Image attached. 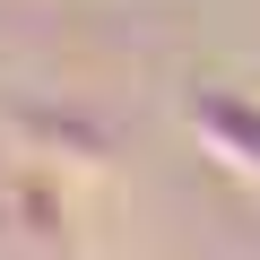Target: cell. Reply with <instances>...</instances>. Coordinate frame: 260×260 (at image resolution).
Returning <instances> with one entry per match:
<instances>
[{"instance_id": "6da1fadb", "label": "cell", "mask_w": 260, "mask_h": 260, "mask_svg": "<svg viewBox=\"0 0 260 260\" xmlns=\"http://www.w3.org/2000/svg\"><path fill=\"white\" fill-rule=\"evenodd\" d=\"M78 191L61 182L52 156H18L0 182V260H78Z\"/></svg>"}, {"instance_id": "3957f363", "label": "cell", "mask_w": 260, "mask_h": 260, "mask_svg": "<svg viewBox=\"0 0 260 260\" xmlns=\"http://www.w3.org/2000/svg\"><path fill=\"white\" fill-rule=\"evenodd\" d=\"M9 165H18V148H9V139H0V182H9Z\"/></svg>"}, {"instance_id": "7a4b0ae2", "label": "cell", "mask_w": 260, "mask_h": 260, "mask_svg": "<svg viewBox=\"0 0 260 260\" xmlns=\"http://www.w3.org/2000/svg\"><path fill=\"white\" fill-rule=\"evenodd\" d=\"M182 121L208 139V156H217L225 174H243V182L260 191V104H251V95H234V87H191V95H182Z\"/></svg>"}]
</instances>
